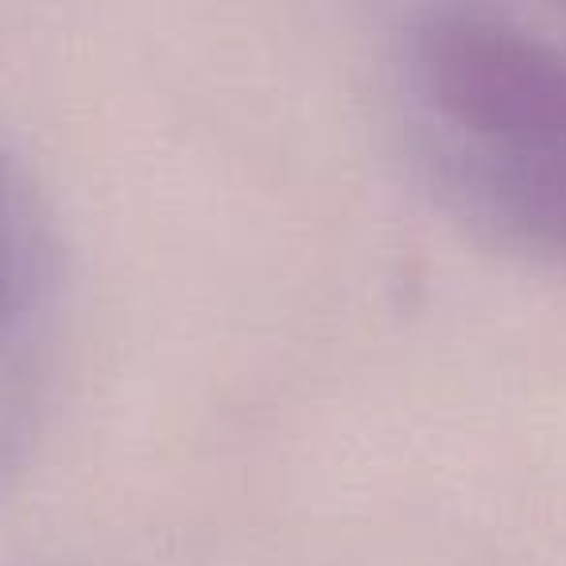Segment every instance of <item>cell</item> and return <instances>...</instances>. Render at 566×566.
Instances as JSON below:
<instances>
[{
  "mask_svg": "<svg viewBox=\"0 0 566 566\" xmlns=\"http://www.w3.org/2000/svg\"><path fill=\"white\" fill-rule=\"evenodd\" d=\"M416 71L431 109L470 148H566V55L516 28L442 17L419 32Z\"/></svg>",
  "mask_w": 566,
  "mask_h": 566,
  "instance_id": "6da1fadb",
  "label": "cell"
},
{
  "mask_svg": "<svg viewBox=\"0 0 566 566\" xmlns=\"http://www.w3.org/2000/svg\"><path fill=\"white\" fill-rule=\"evenodd\" d=\"M465 190L512 237L566 260V148L465 151Z\"/></svg>",
  "mask_w": 566,
  "mask_h": 566,
  "instance_id": "7a4b0ae2",
  "label": "cell"
},
{
  "mask_svg": "<svg viewBox=\"0 0 566 566\" xmlns=\"http://www.w3.org/2000/svg\"><path fill=\"white\" fill-rule=\"evenodd\" d=\"M40 218L28 190L0 167V326L28 303L40 275Z\"/></svg>",
  "mask_w": 566,
  "mask_h": 566,
  "instance_id": "3957f363",
  "label": "cell"
}]
</instances>
